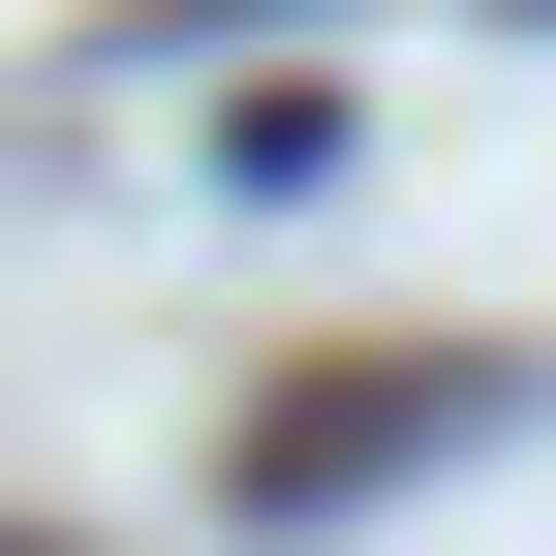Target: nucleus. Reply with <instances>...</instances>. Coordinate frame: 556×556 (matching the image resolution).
<instances>
[{"instance_id":"f257e3e1","label":"nucleus","mask_w":556,"mask_h":556,"mask_svg":"<svg viewBox=\"0 0 556 556\" xmlns=\"http://www.w3.org/2000/svg\"><path fill=\"white\" fill-rule=\"evenodd\" d=\"M433 433H495V371H340V402H278V433H248V495L309 526V495H371V464H433Z\"/></svg>"}]
</instances>
